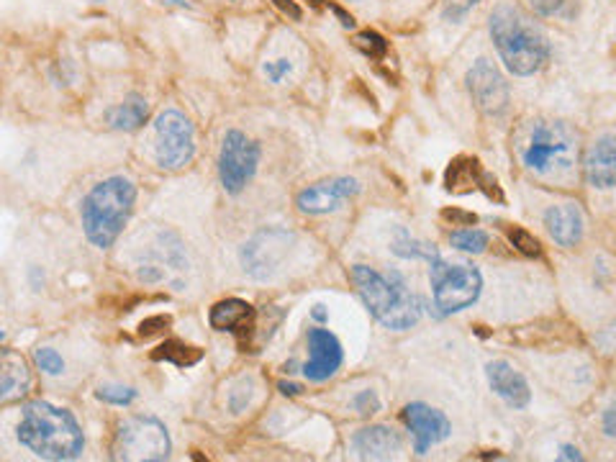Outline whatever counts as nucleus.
I'll use <instances>...</instances> for the list:
<instances>
[{"mask_svg": "<svg viewBox=\"0 0 616 462\" xmlns=\"http://www.w3.org/2000/svg\"><path fill=\"white\" fill-rule=\"evenodd\" d=\"M488 383L490 390L511 406V408H527L531 401L530 383L524 380V376L514 370L506 360H493L486 365Z\"/></svg>", "mask_w": 616, "mask_h": 462, "instance_id": "obj_17", "label": "nucleus"}, {"mask_svg": "<svg viewBox=\"0 0 616 462\" xmlns=\"http://www.w3.org/2000/svg\"><path fill=\"white\" fill-rule=\"evenodd\" d=\"M262 70H265V75H268V80L278 85V83H283V77H286V75H290L293 65H290L288 59H275V62H265V67H262Z\"/></svg>", "mask_w": 616, "mask_h": 462, "instance_id": "obj_32", "label": "nucleus"}, {"mask_svg": "<svg viewBox=\"0 0 616 462\" xmlns=\"http://www.w3.org/2000/svg\"><path fill=\"white\" fill-rule=\"evenodd\" d=\"M352 406H355V411H358L359 417H373V414L380 411V401H378L375 390H362V393H358Z\"/></svg>", "mask_w": 616, "mask_h": 462, "instance_id": "obj_30", "label": "nucleus"}, {"mask_svg": "<svg viewBox=\"0 0 616 462\" xmlns=\"http://www.w3.org/2000/svg\"><path fill=\"white\" fill-rule=\"evenodd\" d=\"M445 188L449 193H470V190H483L490 201H503V193L499 188V180L480 167L475 157H458L445 173Z\"/></svg>", "mask_w": 616, "mask_h": 462, "instance_id": "obj_15", "label": "nucleus"}, {"mask_svg": "<svg viewBox=\"0 0 616 462\" xmlns=\"http://www.w3.org/2000/svg\"><path fill=\"white\" fill-rule=\"evenodd\" d=\"M465 83H468V90L480 114L501 116L509 108V85H506L503 75L488 59L475 62L465 75Z\"/></svg>", "mask_w": 616, "mask_h": 462, "instance_id": "obj_11", "label": "nucleus"}, {"mask_svg": "<svg viewBox=\"0 0 616 462\" xmlns=\"http://www.w3.org/2000/svg\"><path fill=\"white\" fill-rule=\"evenodd\" d=\"M442 218L452 221V224H459V226H473L478 216L475 214H468V211H459V208H445L442 211Z\"/></svg>", "mask_w": 616, "mask_h": 462, "instance_id": "obj_34", "label": "nucleus"}, {"mask_svg": "<svg viewBox=\"0 0 616 462\" xmlns=\"http://www.w3.org/2000/svg\"><path fill=\"white\" fill-rule=\"evenodd\" d=\"M359 183L355 177H334V180H321L311 188H306L298 193L296 206L301 214H311V216H324L331 214L342 206L347 198L358 196Z\"/></svg>", "mask_w": 616, "mask_h": 462, "instance_id": "obj_13", "label": "nucleus"}, {"mask_svg": "<svg viewBox=\"0 0 616 462\" xmlns=\"http://www.w3.org/2000/svg\"><path fill=\"white\" fill-rule=\"evenodd\" d=\"M401 419L414 437L416 455H427L434 445L445 442L452 434V424L445 414L427 404H409L401 411Z\"/></svg>", "mask_w": 616, "mask_h": 462, "instance_id": "obj_12", "label": "nucleus"}, {"mask_svg": "<svg viewBox=\"0 0 616 462\" xmlns=\"http://www.w3.org/2000/svg\"><path fill=\"white\" fill-rule=\"evenodd\" d=\"M488 242H490V236L480 229H459L449 234V245L459 249V252H468V255L486 252Z\"/></svg>", "mask_w": 616, "mask_h": 462, "instance_id": "obj_25", "label": "nucleus"}, {"mask_svg": "<svg viewBox=\"0 0 616 462\" xmlns=\"http://www.w3.org/2000/svg\"><path fill=\"white\" fill-rule=\"evenodd\" d=\"M329 11L334 15H337V18H339V24H342L344 29H352V26H355V18H352V15H349V14H344L339 5H334V3H329Z\"/></svg>", "mask_w": 616, "mask_h": 462, "instance_id": "obj_39", "label": "nucleus"}, {"mask_svg": "<svg viewBox=\"0 0 616 462\" xmlns=\"http://www.w3.org/2000/svg\"><path fill=\"white\" fill-rule=\"evenodd\" d=\"M352 283L358 288L362 304L370 308L383 326L393 332H403L419 324V318L424 316V298L414 296L401 273L390 270V273H378L368 265H355L352 267Z\"/></svg>", "mask_w": 616, "mask_h": 462, "instance_id": "obj_2", "label": "nucleus"}, {"mask_svg": "<svg viewBox=\"0 0 616 462\" xmlns=\"http://www.w3.org/2000/svg\"><path fill=\"white\" fill-rule=\"evenodd\" d=\"M545 226L560 246L571 249L583 239V214L575 203L550 206L545 211Z\"/></svg>", "mask_w": 616, "mask_h": 462, "instance_id": "obj_20", "label": "nucleus"}, {"mask_svg": "<svg viewBox=\"0 0 616 462\" xmlns=\"http://www.w3.org/2000/svg\"><path fill=\"white\" fill-rule=\"evenodd\" d=\"M565 0H530L531 11L537 15H555L562 8Z\"/></svg>", "mask_w": 616, "mask_h": 462, "instance_id": "obj_35", "label": "nucleus"}, {"mask_svg": "<svg viewBox=\"0 0 616 462\" xmlns=\"http://www.w3.org/2000/svg\"><path fill=\"white\" fill-rule=\"evenodd\" d=\"M478 3H480V0H447L445 18L447 21H452V24H459L465 15L473 11Z\"/></svg>", "mask_w": 616, "mask_h": 462, "instance_id": "obj_31", "label": "nucleus"}, {"mask_svg": "<svg viewBox=\"0 0 616 462\" xmlns=\"http://www.w3.org/2000/svg\"><path fill=\"white\" fill-rule=\"evenodd\" d=\"M29 386L31 373L26 360L5 346L0 357V404H14L18 398H24L29 393Z\"/></svg>", "mask_w": 616, "mask_h": 462, "instance_id": "obj_21", "label": "nucleus"}, {"mask_svg": "<svg viewBox=\"0 0 616 462\" xmlns=\"http://www.w3.org/2000/svg\"><path fill=\"white\" fill-rule=\"evenodd\" d=\"M393 252H396L399 257H403V260H427V262L439 260L437 246L429 245V242H419L414 236H409L406 231H401V236L393 242Z\"/></svg>", "mask_w": 616, "mask_h": 462, "instance_id": "obj_24", "label": "nucleus"}, {"mask_svg": "<svg viewBox=\"0 0 616 462\" xmlns=\"http://www.w3.org/2000/svg\"><path fill=\"white\" fill-rule=\"evenodd\" d=\"M308 349L311 360L303 365V376L311 383H324L342 367V345L329 329H308Z\"/></svg>", "mask_w": 616, "mask_h": 462, "instance_id": "obj_14", "label": "nucleus"}, {"mask_svg": "<svg viewBox=\"0 0 616 462\" xmlns=\"http://www.w3.org/2000/svg\"><path fill=\"white\" fill-rule=\"evenodd\" d=\"M603 432L606 437H616V406H609L603 411Z\"/></svg>", "mask_w": 616, "mask_h": 462, "instance_id": "obj_37", "label": "nucleus"}, {"mask_svg": "<svg viewBox=\"0 0 616 462\" xmlns=\"http://www.w3.org/2000/svg\"><path fill=\"white\" fill-rule=\"evenodd\" d=\"M349 3H355V0H349Z\"/></svg>", "mask_w": 616, "mask_h": 462, "instance_id": "obj_42", "label": "nucleus"}, {"mask_svg": "<svg viewBox=\"0 0 616 462\" xmlns=\"http://www.w3.org/2000/svg\"><path fill=\"white\" fill-rule=\"evenodd\" d=\"M314 318L316 321H327V311H324V306H314Z\"/></svg>", "mask_w": 616, "mask_h": 462, "instance_id": "obj_41", "label": "nucleus"}, {"mask_svg": "<svg viewBox=\"0 0 616 462\" xmlns=\"http://www.w3.org/2000/svg\"><path fill=\"white\" fill-rule=\"evenodd\" d=\"M352 447L358 452L359 460H390L396 452H401L403 437L390 427L375 424L365 427L352 437Z\"/></svg>", "mask_w": 616, "mask_h": 462, "instance_id": "obj_18", "label": "nucleus"}, {"mask_svg": "<svg viewBox=\"0 0 616 462\" xmlns=\"http://www.w3.org/2000/svg\"><path fill=\"white\" fill-rule=\"evenodd\" d=\"M259 155L262 149L255 139L237 129L227 131L218 155V177L229 196H239L252 183V177L258 175Z\"/></svg>", "mask_w": 616, "mask_h": 462, "instance_id": "obj_7", "label": "nucleus"}, {"mask_svg": "<svg viewBox=\"0 0 616 462\" xmlns=\"http://www.w3.org/2000/svg\"><path fill=\"white\" fill-rule=\"evenodd\" d=\"M96 398L111 406H129L136 398V390L126 386H101L96 390Z\"/></svg>", "mask_w": 616, "mask_h": 462, "instance_id": "obj_29", "label": "nucleus"}, {"mask_svg": "<svg viewBox=\"0 0 616 462\" xmlns=\"http://www.w3.org/2000/svg\"><path fill=\"white\" fill-rule=\"evenodd\" d=\"M431 288H434V308L442 316L465 311L483 293V275L475 265H447L442 257L429 262Z\"/></svg>", "mask_w": 616, "mask_h": 462, "instance_id": "obj_5", "label": "nucleus"}, {"mask_svg": "<svg viewBox=\"0 0 616 462\" xmlns=\"http://www.w3.org/2000/svg\"><path fill=\"white\" fill-rule=\"evenodd\" d=\"M157 136V162L165 170H180L190 165L196 155V129L190 118L175 108H167L157 116L155 124Z\"/></svg>", "mask_w": 616, "mask_h": 462, "instance_id": "obj_8", "label": "nucleus"}, {"mask_svg": "<svg viewBox=\"0 0 616 462\" xmlns=\"http://www.w3.org/2000/svg\"><path fill=\"white\" fill-rule=\"evenodd\" d=\"M34 362H36V367L46 373V376H59V373H65V360H62V355H59L57 349H52V346H39L36 352H34Z\"/></svg>", "mask_w": 616, "mask_h": 462, "instance_id": "obj_27", "label": "nucleus"}, {"mask_svg": "<svg viewBox=\"0 0 616 462\" xmlns=\"http://www.w3.org/2000/svg\"><path fill=\"white\" fill-rule=\"evenodd\" d=\"M211 326L216 332H231L237 334L239 339H247L252 329H255V321H258V314L255 308L247 304V301H239V298H227V301H218V304L211 308Z\"/></svg>", "mask_w": 616, "mask_h": 462, "instance_id": "obj_19", "label": "nucleus"}, {"mask_svg": "<svg viewBox=\"0 0 616 462\" xmlns=\"http://www.w3.org/2000/svg\"><path fill=\"white\" fill-rule=\"evenodd\" d=\"M170 434L167 427L155 417H131L114 439V460L126 462H159L170 457Z\"/></svg>", "mask_w": 616, "mask_h": 462, "instance_id": "obj_6", "label": "nucleus"}, {"mask_svg": "<svg viewBox=\"0 0 616 462\" xmlns=\"http://www.w3.org/2000/svg\"><path fill=\"white\" fill-rule=\"evenodd\" d=\"M583 173L591 188L609 190L616 186V136L603 134L586 152Z\"/></svg>", "mask_w": 616, "mask_h": 462, "instance_id": "obj_16", "label": "nucleus"}, {"mask_svg": "<svg viewBox=\"0 0 616 462\" xmlns=\"http://www.w3.org/2000/svg\"><path fill=\"white\" fill-rule=\"evenodd\" d=\"M355 46H358L362 55H368L370 59H380L388 55V42L386 36H380L378 31H359L355 36Z\"/></svg>", "mask_w": 616, "mask_h": 462, "instance_id": "obj_26", "label": "nucleus"}, {"mask_svg": "<svg viewBox=\"0 0 616 462\" xmlns=\"http://www.w3.org/2000/svg\"><path fill=\"white\" fill-rule=\"evenodd\" d=\"M524 165L534 173H550L552 167H568L573 159V136L562 124H534L524 149Z\"/></svg>", "mask_w": 616, "mask_h": 462, "instance_id": "obj_9", "label": "nucleus"}, {"mask_svg": "<svg viewBox=\"0 0 616 462\" xmlns=\"http://www.w3.org/2000/svg\"><path fill=\"white\" fill-rule=\"evenodd\" d=\"M134 201H136V186L121 175L108 177L90 190L80 208L83 229L90 245H96L98 249L114 246L134 211Z\"/></svg>", "mask_w": 616, "mask_h": 462, "instance_id": "obj_4", "label": "nucleus"}, {"mask_svg": "<svg viewBox=\"0 0 616 462\" xmlns=\"http://www.w3.org/2000/svg\"><path fill=\"white\" fill-rule=\"evenodd\" d=\"M293 236L283 229H265L255 234L242 249V265L255 280H268L278 273L280 262L288 255Z\"/></svg>", "mask_w": 616, "mask_h": 462, "instance_id": "obj_10", "label": "nucleus"}, {"mask_svg": "<svg viewBox=\"0 0 616 462\" xmlns=\"http://www.w3.org/2000/svg\"><path fill=\"white\" fill-rule=\"evenodd\" d=\"M152 360L157 362H172V365H177V367H190V365H196V362L203 360V352L198 346H187L183 342H165V345H159L155 352H152Z\"/></svg>", "mask_w": 616, "mask_h": 462, "instance_id": "obj_23", "label": "nucleus"}, {"mask_svg": "<svg viewBox=\"0 0 616 462\" xmlns=\"http://www.w3.org/2000/svg\"><path fill=\"white\" fill-rule=\"evenodd\" d=\"M275 5H278V8H280V11H283V14L286 15H290V18H293V21H301V8H298V3H296V0H273Z\"/></svg>", "mask_w": 616, "mask_h": 462, "instance_id": "obj_36", "label": "nucleus"}, {"mask_svg": "<svg viewBox=\"0 0 616 462\" xmlns=\"http://www.w3.org/2000/svg\"><path fill=\"white\" fill-rule=\"evenodd\" d=\"M488 29L506 70L514 73L516 77H530L540 73L550 62L547 36L514 5H499L490 14Z\"/></svg>", "mask_w": 616, "mask_h": 462, "instance_id": "obj_3", "label": "nucleus"}, {"mask_svg": "<svg viewBox=\"0 0 616 462\" xmlns=\"http://www.w3.org/2000/svg\"><path fill=\"white\" fill-rule=\"evenodd\" d=\"M509 239H511V245H514L521 255H527V257H540V255H542V245L537 242V236L530 234L527 229H521V226H511V229H509Z\"/></svg>", "mask_w": 616, "mask_h": 462, "instance_id": "obj_28", "label": "nucleus"}, {"mask_svg": "<svg viewBox=\"0 0 616 462\" xmlns=\"http://www.w3.org/2000/svg\"><path fill=\"white\" fill-rule=\"evenodd\" d=\"M167 326H170V316H152L139 324V334H142V336H155V334H159L162 329H167Z\"/></svg>", "mask_w": 616, "mask_h": 462, "instance_id": "obj_33", "label": "nucleus"}, {"mask_svg": "<svg viewBox=\"0 0 616 462\" xmlns=\"http://www.w3.org/2000/svg\"><path fill=\"white\" fill-rule=\"evenodd\" d=\"M18 442L42 460H77L86 449V437L67 408L34 401L24 406L18 424Z\"/></svg>", "mask_w": 616, "mask_h": 462, "instance_id": "obj_1", "label": "nucleus"}, {"mask_svg": "<svg viewBox=\"0 0 616 462\" xmlns=\"http://www.w3.org/2000/svg\"><path fill=\"white\" fill-rule=\"evenodd\" d=\"M278 390H280L283 396H298L303 388L298 383H286V380H283V383H278Z\"/></svg>", "mask_w": 616, "mask_h": 462, "instance_id": "obj_40", "label": "nucleus"}, {"mask_svg": "<svg viewBox=\"0 0 616 462\" xmlns=\"http://www.w3.org/2000/svg\"><path fill=\"white\" fill-rule=\"evenodd\" d=\"M149 116V103L142 95L131 93L124 103L106 111V124L116 131H136Z\"/></svg>", "mask_w": 616, "mask_h": 462, "instance_id": "obj_22", "label": "nucleus"}, {"mask_svg": "<svg viewBox=\"0 0 616 462\" xmlns=\"http://www.w3.org/2000/svg\"><path fill=\"white\" fill-rule=\"evenodd\" d=\"M558 460L578 462V460H583V455H581V449H578V447H573V445H562V447H560Z\"/></svg>", "mask_w": 616, "mask_h": 462, "instance_id": "obj_38", "label": "nucleus"}]
</instances>
